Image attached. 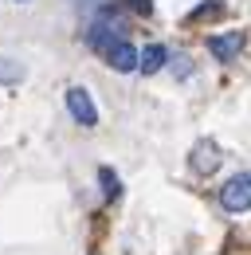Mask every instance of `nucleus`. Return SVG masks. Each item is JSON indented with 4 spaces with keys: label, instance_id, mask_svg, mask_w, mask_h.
I'll return each instance as SVG.
<instances>
[{
    "label": "nucleus",
    "instance_id": "nucleus-1",
    "mask_svg": "<svg viewBox=\"0 0 251 255\" xmlns=\"http://www.w3.org/2000/svg\"><path fill=\"white\" fill-rule=\"evenodd\" d=\"M126 39V28H122V20H94L91 28H87V43H91L94 51L106 59L118 43Z\"/></svg>",
    "mask_w": 251,
    "mask_h": 255
},
{
    "label": "nucleus",
    "instance_id": "nucleus-2",
    "mask_svg": "<svg viewBox=\"0 0 251 255\" xmlns=\"http://www.w3.org/2000/svg\"><path fill=\"white\" fill-rule=\"evenodd\" d=\"M224 212H248L251 208V173H236L224 189H220Z\"/></svg>",
    "mask_w": 251,
    "mask_h": 255
},
{
    "label": "nucleus",
    "instance_id": "nucleus-3",
    "mask_svg": "<svg viewBox=\"0 0 251 255\" xmlns=\"http://www.w3.org/2000/svg\"><path fill=\"white\" fill-rule=\"evenodd\" d=\"M67 110H71V118L79 126H98V110H94L91 95L83 87H67Z\"/></svg>",
    "mask_w": 251,
    "mask_h": 255
},
{
    "label": "nucleus",
    "instance_id": "nucleus-4",
    "mask_svg": "<svg viewBox=\"0 0 251 255\" xmlns=\"http://www.w3.org/2000/svg\"><path fill=\"white\" fill-rule=\"evenodd\" d=\"M208 51L216 55L220 63H232L244 51V35L240 32H224V35H208Z\"/></svg>",
    "mask_w": 251,
    "mask_h": 255
},
{
    "label": "nucleus",
    "instance_id": "nucleus-5",
    "mask_svg": "<svg viewBox=\"0 0 251 255\" xmlns=\"http://www.w3.org/2000/svg\"><path fill=\"white\" fill-rule=\"evenodd\" d=\"M106 63L114 67V71H137V67H141V51H137L129 39H122V43L106 55Z\"/></svg>",
    "mask_w": 251,
    "mask_h": 255
},
{
    "label": "nucleus",
    "instance_id": "nucleus-6",
    "mask_svg": "<svg viewBox=\"0 0 251 255\" xmlns=\"http://www.w3.org/2000/svg\"><path fill=\"white\" fill-rule=\"evenodd\" d=\"M216 165H220L216 145H212V141H196V149H192V169H196V173H212Z\"/></svg>",
    "mask_w": 251,
    "mask_h": 255
},
{
    "label": "nucleus",
    "instance_id": "nucleus-7",
    "mask_svg": "<svg viewBox=\"0 0 251 255\" xmlns=\"http://www.w3.org/2000/svg\"><path fill=\"white\" fill-rule=\"evenodd\" d=\"M165 59H169V51H165L161 43H149V47L141 51V67H137V71H145V75H157V71L165 67Z\"/></svg>",
    "mask_w": 251,
    "mask_h": 255
},
{
    "label": "nucleus",
    "instance_id": "nucleus-8",
    "mask_svg": "<svg viewBox=\"0 0 251 255\" xmlns=\"http://www.w3.org/2000/svg\"><path fill=\"white\" fill-rule=\"evenodd\" d=\"M20 79H24V67L16 63V59H8V55H0V87H12Z\"/></svg>",
    "mask_w": 251,
    "mask_h": 255
},
{
    "label": "nucleus",
    "instance_id": "nucleus-9",
    "mask_svg": "<svg viewBox=\"0 0 251 255\" xmlns=\"http://www.w3.org/2000/svg\"><path fill=\"white\" fill-rule=\"evenodd\" d=\"M98 181H102V192H106V196H118V192H122V181H118V173H114V169H106V165L98 169Z\"/></svg>",
    "mask_w": 251,
    "mask_h": 255
},
{
    "label": "nucleus",
    "instance_id": "nucleus-10",
    "mask_svg": "<svg viewBox=\"0 0 251 255\" xmlns=\"http://www.w3.org/2000/svg\"><path fill=\"white\" fill-rule=\"evenodd\" d=\"M126 4H129L137 16H149V12H153V0H126Z\"/></svg>",
    "mask_w": 251,
    "mask_h": 255
}]
</instances>
